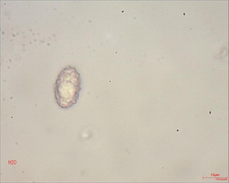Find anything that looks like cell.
<instances>
[{"label":"cell","instance_id":"cell-1","mask_svg":"<svg viewBox=\"0 0 229 183\" xmlns=\"http://www.w3.org/2000/svg\"><path fill=\"white\" fill-rule=\"evenodd\" d=\"M81 89L80 75L75 68L68 66L62 70L56 81L54 92L58 104L64 109L77 102Z\"/></svg>","mask_w":229,"mask_h":183}]
</instances>
